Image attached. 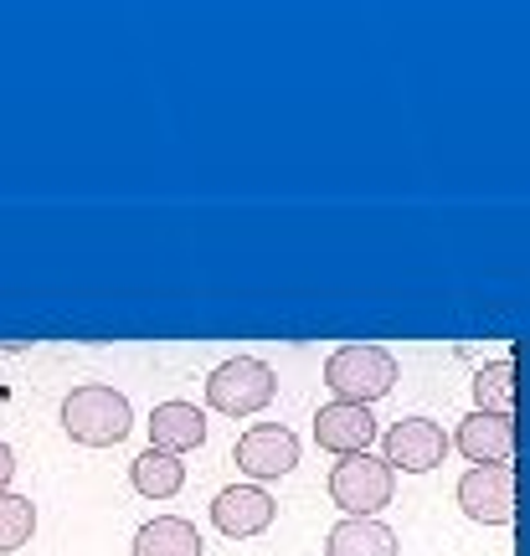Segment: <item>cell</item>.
Masks as SVG:
<instances>
[{"label":"cell","instance_id":"cell-1","mask_svg":"<svg viewBox=\"0 0 530 556\" xmlns=\"http://www.w3.org/2000/svg\"><path fill=\"white\" fill-rule=\"evenodd\" d=\"M135 428V413H129V397L103 387V381H88V387H73L62 397V433L83 443V448H114L124 443Z\"/></svg>","mask_w":530,"mask_h":556},{"label":"cell","instance_id":"cell-2","mask_svg":"<svg viewBox=\"0 0 530 556\" xmlns=\"http://www.w3.org/2000/svg\"><path fill=\"white\" fill-rule=\"evenodd\" d=\"M325 387L335 392V402L371 407L376 397H387L396 387V356L387 345H340L325 361Z\"/></svg>","mask_w":530,"mask_h":556},{"label":"cell","instance_id":"cell-3","mask_svg":"<svg viewBox=\"0 0 530 556\" xmlns=\"http://www.w3.org/2000/svg\"><path fill=\"white\" fill-rule=\"evenodd\" d=\"M278 392V377L268 361L257 356H232L222 361L212 377H206V402H212L222 417H253L263 413Z\"/></svg>","mask_w":530,"mask_h":556},{"label":"cell","instance_id":"cell-4","mask_svg":"<svg viewBox=\"0 0 530 556\" xmlns=\"http://www.w3.org/2000/svg\"><path fill=\"white\" fill-rule=\"evenodd\" d=\"M396 490V469L376 454H345L330 469V500L345 516H376L392 505Z\"/></svg>","mask_w":530,"mask_h":556},{"label":"cell","instance_id":"cell-5","mask_svg":"<svg viewBox=\"0 0 530 556\" xmlns=\"http://www.w3.org/2000/svg\"><path fill=\"white\" fill-rule=\"evenodd\" d=\"M458 505L479 526H510L515 520V464H474L458 479Z\"/></svg>","mask_w":530,"mask_h":556},{"label":"cell","instance_id":"cell-6","mask_svg":"<svg viewBox=\"0 0 530 556\" xmlns=\"http://www.w3.org/2000/svg\"><path fill=\"white\" fill-rule=\"evenodd\" d=\"M381 448H387L381 458H387L392 469L428 475V469H438V464L449 458V433H443V422H432V417H402V422L387 428Z\"/></svg>","mask_w":530,"mask_h":556},{"label":"cell","instance_id":"cell-7","mask_svg":"<svg viewBox=\"0 0 530 556\" xmlns=\"http://www.w3.org/2000/svg\"><path fill=\"white\" fill-rule=\"evenodd\" d=\"M237 469L253 479H283L299 464V438L283 422H253L248 433L237 438Z\"/></svg>","mask_w":530,"mask_h":556},{"label":"cell","instance_id":"cell-8","mask_svg":"<svg viewBox=\"0 0 530 556\" xmlns=\"http://www.w3.org/2000/svg\"><path fill=\"white\" fill-rule=\"evenodd\" d=\"M278 516L274 495L263 490V484H227L222 495L212 500V520L222 536H257V531H268Z\"/></svg>","mask_w":530,"mask_h":556},{"label":"cell","instance_id":"cell-9","mask_svg":"<svg viewBox=\"0 0 530 556\" xmlns=\"http://www.w3.org/2000/svg\"><path fill=\"white\" fill-rule=\"evenodd\" d=\"M376 438V417L361 402H330L315 413V443L330 454H366V443Z\"/></svg>","mask_w":530,"mask_h":556},{"label":"cell","instance_id":"cell-10","mask_svg":"<svg viewBox=\"0 0 530 556\" xmlns=\"http://www.w3.org/2000/svg\"><path fill=\"white\" fill-rule=\"evenodd\" d=\"M474 464H510L515 458V417L510 413H479L474 407L464 422H458V438H453Z\"/></svg>","mask_w":530,"mask_h":556},{"label":"cell","instance_id":"cell-11","mask_svg":"<svg viewBox=\"0 0 530 556\" xmlns=\"http://www.w3.org/2000/svg\"><path fill=\"white\" fill-rule=\"evenodd\" d=\"M206 443V413L197 402H160L150 413V448L160 454H186V448H201Z\"/></svg>","mask_w":530,"mask_h":556},{"label":"cell","instance_id":"cell-12","mask_svg":"<svg viewBox=\"0 0 530 556\" xmlns=\"http://www.w3.org/2000/svg\"><path fill=\"white\" fill-rule=\"evenodd\" d=\"M330 556H396V531L376 516H345L325 541Z\"/></svg>","mask_w":530,"mask_h":556},{"label":"cell","instance_id":"cell-13","mask_svg":"<svg viewBox=\"0 0 530 556\" xmlns=\"http://www.w3.org/2000/svg\"><path fill=\"white\" fill-rule=\"evenodd\" d=\"M135 556H201V531L186 516H155L135 531Z\"/></svg>","mask_w":530,"mask_h":556},{"label":"cell","instance_id":"cell-14","mask_svg":"<svg viewBox=\"0 0 530 556\" xmlns=\"http://www.w3.org/2000/svg\"><path fill=\"white\" fill-rule=\"evenodd\" d=\"M129 484H135L144 500H171V495H180V484H186V464H180L176 454L144 448V454L129 464Z\"/></svg>","mask_w":530,"mask_h":556},{"label":"cell","instance_id":"cell-15","mask_svg":"<svg viewBox=\"0 0 530 556\" xmlns=\"http://www.w3.org/2000/svg\"><path fill=\"white\" fill-rule=\"evenodd\" d=\"M474 407H479V413L515 417V356H500L474 371Z\"/></svg>","mask_w":530,"mask_h":556},{"label":"cell","instance_id":"cell-16","mask_svg":"<svg viewBox=\"0 0 530 556\" xmlns=\"http://www.w3.org/2000/svg\"><path fill=\"white\" fill-rule=\"evenodd\" d=\"M37 531V505L26 495H11V490H0V556L21 552L26 541Z\"/></svg>","mask_w":530,"mask_h":556},{"label":"cell","instance_id":"cell-17","mask_svg":"<svg viewBox=\"0 0 530 556\" xmlns=\"http://www.w3.org/2000/svg\"><path fill=\"white\" fill-rule=\"evenodd\" d=\"M11 479H16V454H11V443L0 438V490H11Z\"/></svg>","mask_w":530,"mask_h":556}]
</instances>
